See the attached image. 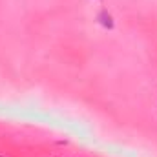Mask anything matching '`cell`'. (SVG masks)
I'll return each mask as SVG.
<instances>
[{
  "mask_svg": "<svg viewBox=\"0 0 157 157\" xmlns=\"http://www.w3.org/2000/svg\"><path fill=\"white\" fill-rule=\"evenodd\" d=\"M97 20H99V24H101V26H104V28H108V29H113V28H115L113 17H112L106 9H102V11L97 15Z\"/></svg>",
  "mask_w": 157,
  "mask_h": 157,
  "instance_id": "obj_1",
  "label": "cell"
},
{
  "mask_svg": "<svg viewBox=\"0 0 157 157\" xmlns=\"http://www.w3.org/2000/svg\"><path fill=\"white\" fill-rule=\"evenodd\" d=\"M0 157H2V155H0Z\"/></svg>",
  "mask_w": 157,
  "mask_h": 157,
  "instance_id": "obj_2",
  "label": "cell"
}]
</instances>
